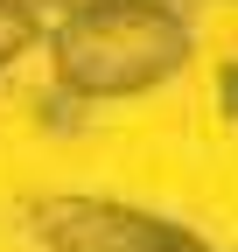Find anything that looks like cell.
<instances>
[{"label": "cell", "instance_id": "cell-1", "mask_svg": "<svg viewBox=\"0 0 238 252\" xmlns=\"http://www.w3.org/2000/svg\"><path fill=\"white\" fill-rule=\"evenodd\" d=\"M196 56V28L175 0H112L49 28V70L70 98H140Z\"/></svg>", "mask_w": 238, "mask_h": 252}, {"label": "cell", "instance_id": "cell-2", "mask_svg": "<svg viewBox=\"0 0 238 252\" xmlns=\"http://www.w3.org/2000/svg\"><path fill=\"white\" fill-rule=\"evenodd\" d=\"M42 252H217L196 231L147 217L133 203H98V196H49L28 210Z\"/></svg>", "mask_w": 238, "mask_h": 252}, {"label": "cell", "instance_id": "cell-3", "mask_svg": "<svg viewBox=\"0 0 238 252\" xmlns=\"http://www.w3.org/2000/svg\"><path fill=\"white\" fill-rule=\"evenodd\" d=\"M42 42V14L28 7V0H0V70H7L14 56H28Z\"/></svg>", "mask_w": 238, "mask_h": 252}, {"label": "cell", "instance_id": "cell-4", "mask_svg": "<svg viewBox=\"0 0 238 252\" xmlns=\"http://www.w3.org/2000/svg\"><path fill=\"white\" fill-rule=\"evenodd\" d=\"M35 14H49V21H70V14H91V7H112V0H28Z\"/></svg>", "mask_w": 238, "mask_h": 252}]
</instances>
